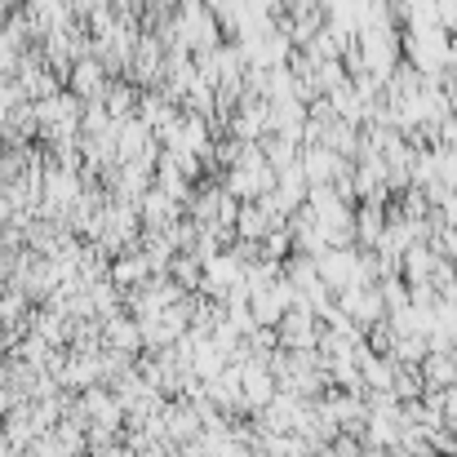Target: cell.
<instances>
[{"instance_id": "6da1fadb", "label": "cell", "mask_w": 457, "mask_h": 457, "mask_svg": "<svg viewBox=\"0 0 457 457\" xmlns=\"http://www.w3.org/2000/svg\"><path fill=\"white\" fill-rule=\"evenodd\" d=\"M337 164H342V155H333L328 147H320V143L303 152V173L311 182H324L328 173H337Z\"/></svg>"}, {"instance_id": "7a4b0ae2", "label": "cell", "mask_w": 457, "mask_h": 457, "mask_svg": "<svg viewBox=\"0 0 457 457\" xmlns=\"http://www.w3.org/2000/svg\"><path fill=\"white\" fill-rule=\"evenodd\" d=\"M76 94H103V67L98 62H80L76 67Z\"/></svg>"}, {"instance_id": "3957f363", "label": "cell", "mask_w": 457, "mask_h": 457, "mask_svg": "<svg viewBox=\"0 0 457 457\" xmlns=\"http://www.w3.org/2000/svg\"><path fill=\"white\" fill-rule=\"evenodd\" d=\"M449 213H453V218H457V195H453V200H449Z\"/></svg>"}]
</instances>
